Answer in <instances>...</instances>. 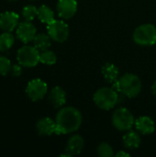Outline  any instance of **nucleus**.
Segmentation results:
<instances>
[{"label":"nucleus","mask_w":156,"mask_h":157,"mask_svg":"<svg viewBox=\"0 0 156 157\" xmlns=\"http://www.w3.org/2000/svg\"><path fill=\"white\" fill-rule=\"evenodd\" d=\"M38 18L40 19V22L44 24H50L54 20V13L51 10V7L48 6L42 5L38 8Z\"/></svg>","instance_id":"6ab92c4d"},{"label":"nucleus","mask_w":156,"mask_h":157,"mask_svg":"<svg viewBox=\"0 0 156 157\" xmlns=\"http://www.w3.org/2000/svg\"><path fill=\"white\" fill-rule=\"evenodd\" d=\"M51 37L49 36V34H45V33H39L35 36L34 40H33V43L34 46L40 51V52H43L46 51L50 48L51 46Z\"/></svg>","instance_id":"a211bd4d"},{"label":"nucleus","mask_w":156,"mask_h":157,"mask_svg":"<svg viewBox=\"0 0 156 157\" xmlns=\"http://www.w3.org/2000/svg\"><path fill=\"white\" fill-rule=\"evenodd\" d=\"M9 2H15V1H17V0H8Z\"/></svg>","instance_id":"cd10ccee"},{"label":"nucleus","mask_w":156,"mask_h":157,"mask_svg":"<svg viewBox=\"0 0 156 157\" xmlns=\"http://www.w3.org/2000/svg\"><path fill=\"white\" fill-rule=\"evenodd\" d=\"M102 75L104 76V78L108 82V83H115L118 79H119V68L110 63H107L103 65L102 67Z\"/></svg>","instance_id":"dca6fc26"},{"label":"nucleus","mask_w":156,"mask_h":157,"mask_svg":"<svg viewBox=\"0 0 156 157\" xmlns=\"http://www.w3.org/2000/svg\"><path fill=\"white\" fill-rule=\"evenodd\" d=\"M16 34L18 40L23 43H28L33 41L35 36L37 35V29L30 21H24L18 24L17 27Z\"/></svg>","instance_id":"1a4fd4ad"},{"label":"nucleus","mask_w":156,"mask_h":157,"mask_svg":"<svg viewBox=\"0 0 156 157\" xmlns=\"http://www.w3.org/2000/svg\"><path fill=\"white\" fill-rule=\"evenodd\" d=\"M83 117L81 112L74 107L62 108L56 115L58 135L68 134L77 131L82 124Z\"/></svg>","instance_id":"f257e3e1"},{"label":"nucleus","mask_w":156,"mask_h":157,"mask_svg":"<svg viewBox=\"0 0 156 157\" xmlns=\"http://www.w3.org/2000/svg\"><path fill=\"white\" fill-rule=\"evenodd\" d=\"M47 84L40 78H36L29 81L26 87V93L29 98L32 101H38L42 99L47 94Z\"/></svg>","instance_id":"6e6552de"},{"label":"nucleus","mask_w":156,"mask_h":157,"mask_svg":"<svg viewBox=\"0 0 156 157\" xmlns=\"http://www.w3.org/2000/svg\"><path fill=\"white\" fill-rule=\"evenodd\" d=\"M31 1H32V0H31Z\"/></svg>","instance_id":"c85d7f7f"},{"label":"nucleus","mask_w":156,"mask_h":157,"mask_svg":"<svg viewBox=\"0 0 156 157\" xmlns=\"http://www.w3.org/2000/svg\"><path fill=\"white\" fill-rule=\"evenodd\" d=\"M10 73L13 76L15 77H18L21 75L22 74V65L21 64H14L11 66V70H10Z\"/></svg>","instance_id":"393cba45"},{"label":"nucleus","mask_w":156,"mask_h":157,"mask_svg":"<svg viewBox=\"0 0 156 157\" xmlns=\"http://www.w3.org/2000/svg\"><path fill=\"white\" fill-rule=\"evenodd\" d=\"M112 123L119 131H130L135 123V120L128 109L120 108L112 115Z\"/></svg>","instance_id":"423d86ee"},{"label":"nucleus","mask_w":156,"mask_h":157,"mask_svg":"<svg viewBox=\"0 0 156 157\" xmlns=\"http://www.w3.org/2000/svg\"><path fill=\"white\" fill-rule=\"evenodd\" d=\"M134 41L142 46H149L156 43V28L153 24L139 26L133 32Z\"/></svg>","instance_id":"20e7f679"},{"label":"nucleus","mask_w":156,"mask_h":157,"mask_svg":"<svg viewBox=\"0 0 156 157\" xmlns=\"http://www.w3.org/2000/svg\"><path fill=\"white\" fill-rule=\"evenodd\" d=\"M19 16L13 11H6L0 14V29L12 32L18 26Z\"/></svg>","instance_id":"9d476101"},{"label":"nucleus","mask_w":156,"mask_h":157,"mask_svg":"<svg viewBox=\"0 0 156 157\" xmlns=\"http://www.w3.org/2000/svg\"><path fill=\"white\" fill-rule=\"evenodd\" d=\"M36 129L40 135L49 136L54 133L58 135V129H57L56 121H52L51 118H48V117L39 120L36 124Z\"/></svg>","instance_id":"f8f14e48"},{"label":"nucleus","mask_w":156,"mask_h":157,"mask_svg":"<svg viewBox=\"0 0 156 157\" xmlns=\"http://www.w3.org/2000/svg\"><path fill=\"white\" fill-rule=\"evenodd\" d=\"M135 128L142 134H152L155 131L154 121L147 116H143L135 120Z\"/></svg>","instance_id":"ddd939ff"},{"label":"nucleus","mask_w":156,"mask_h":157,"mask_svg":"<svg viewBox=\"0 0 156 157\" xmlns=\"http://www.w3.org/2000/svg\"><path fill=\"white\" fill-rule=\"evenodd\" d=\"M119 92L114 88L102 87L94 94V102L101 109L108 110L113 109L120 101Z\"/></svg>","instance_id":"7ed1b4c3"},{"label":"nucleus","mask_w":156,"mask_h":157,"mask_svg":"<svg viewBox=\"0 0 156 157\" xmlns=\"http://www.w3.org/2000/svg\"><path fill=\"white\" fill-rule=\"evenodd\" d=\"M47 32L52 40L63 42L68 39L69 27L64 21L54 19L52 22L47 25Z\"/></svg>","instance_id":"0eeeda50"},{"label":"nucleus","mask_w":156,"mask_h":157,"mask_svg":"<svg viewBox=\"0 0 156 157\" xmlns=\"http://www.w3.org/2000/svg\"><path fill=\"white\" fill-rule=\"evenodd\" d=\"M113 88L127 98H135L142 90V81L136 75L126 74L113 83Z\"/></svg>","instance_id":"f03ea898"},{"label":"nucleus","mask_w":156,"mask_h":157,"mask_svg":"<svg viewBox=\"0 0 156 157\" xmlns=\"http://www.w3.org/2000/svg\"><path fill=\"white\" fill-rule=\"evenodd\" d=\"M83 148H84V139L80 135L75 134L71 136L70 139L68 140L65 152L70 156H73V155H79L82 152Z\"/></svg>","instance_id":"4468645a"},{"label":"nucleus","mask_w":156,"mask_h":157,"mask_svg":"<svg viewBox=\"0 0 156 157\" xmlns=\"http://www.w3.org/2000/svg\"><path fill=\"white\" fill-rule=\"evenodd\" d=\"M56 61H57V56L51 51L46 50L41 52L40 54V62L43 64L52 65L56 63Z\"/></svg>","instance_id":"412c9836"},{"label":"nucleus","mask_w":156,"mask_h":157,"mask_svg":"<svg viewBox=\"0 0 156 157\" xmlns=\"http://www.w3.org/2000/svg\"><path fill=\"white\" fill-rule=\"evenodd\" d=\"M40 51L35 46L25 45L17 53V60L24 67H34L40 63Z\"/></svg>","instance_id":"39448f33"},{"label":"nucleus","mask_w":156,"mask_h":157,"mask_svg":"<svg viewBox=\"0 0 156 157\" xmlns=\"http://www.w3.org/2000/svg\"><path fill=\"white\" fill-rule=\"evenodd\" d=\"M21 14L25 21H32L38 16V8L32 5H29L24 6Z\"/></svg>","instance_id":"4be33fe9"},{"label":"nucleus","mask_w":156,"mask_h":157,"mask_svg":"<svg viewBox=\"0 0 156 157\" xmlns=\"http://www.w3.org/2000/svg\"><path fill=\"white\" fill-rule=\"evenodd\" d=\"M152 91H153V94L156 96V80L154 81V83L153 84V86H152Z\"/></svg>","instance_id":"bb28decb"},{"label":"nucleus","mask_w":156,"mask_h":157,"mask_svg":"<svg viewBox=\"0 0 156 157\" xmlns=\"http://www.w3.org/2000/svg\"><path fill=\"white\" fill-rule=\"evenodd\" d=\"M97 154L101 157H111L114 155L113 148L107 143H101L97 147Z\"/></svg>","instance_id":"5701e85b"},{"label":"nucleus","mask_w":156,"mask_h":157,"mask_svg":"<svg viewBox=\"0 0 156 157\" xmlns=\"http://www.w3.org/2000/svg\"><path fill=\"white\" fill-rule=\"evenodd\" d=\"M49 100L54 108H62L66 103V93L62 87L55 86L50 92Z\"/></svg>","instance_id":"2eb2a0df"},{"label":"nucleus","mask_w":156,"mask_h":157,"mask_svg":"<svg viewBox=\"0 0 156 157\" xmlns=\"http://www.w3.org/2000/svg\"><path fill=\"white\" fill-rule=\"evenodd\" d=\"M15 42V38L11 32L4 31L0 35V52H5L8 51Z\"/></svg>","instance_id":"aec40b11"},{"label":"nucleus","mask_w":156,"mask_h":157,"mask_svg":"<svg viewBox=\"0 0 156 157\" xmlns=\"http://www.w3.org/2000/svg\"><path fill=\"white\" fill-rule=\"evenodd\" d=\"M116 156L117 157H129L130 156V154L124 152V151H120L118 154H116Z\"/></svg>","instance_id":"a878e982"},{"label":"nucleus","mask_w":156,"mask_h":157,"mask_svg":"<svg viewBox=\"0 0 156 157\" xmlns=\"http://www.w3.org/2000/svg\"><path fill=\"white\" fill-rule=\"evenodd\" d=\"M10 60L3 55H0V75H6L11 70Z\"/></svg>","instance_id":"b1692460"},{"label":"nucleus","mask_w":156,"mask_h":157,"mask_svg":"<svg viewBox=\"0 0 156 157\" xmlns=\"http://www.w3.org/2000/svg\"><path fill=\"white\" fill-rule=\"evenodd\" d=\"M57 13L63 19H69L77 11L76 0H59L57 3Z\"/></svg>","instance_id":"9b49d317"},{"label":"nucleus","mask_w":156,"mask_h":157,"mask_svg":"<svg viewBox=\"0 0 156 157\" xmlns=\"http://www.w3.org/2000/svg\"><path fill=\"white\" fill-rule=\"evenodd\" d=\"M123 144L129 149L138 148L141 144V137L136 132L131 131L123 136Z\"/></svg>","instance_id":"f3484780"}]
</instances>
